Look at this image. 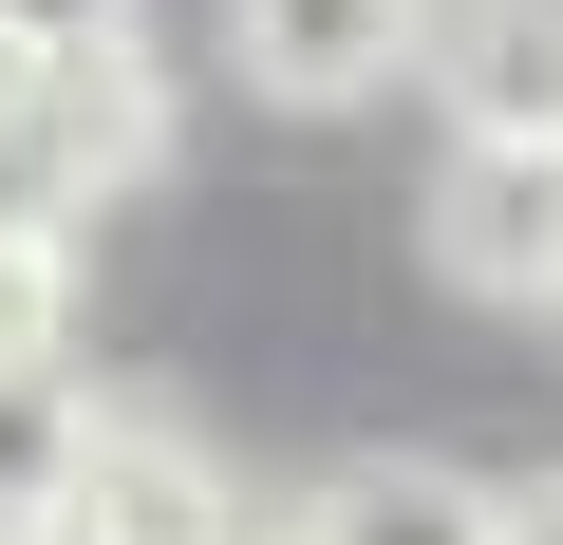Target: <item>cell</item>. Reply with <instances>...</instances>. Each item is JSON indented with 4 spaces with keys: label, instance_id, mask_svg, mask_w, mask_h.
<instances>
[{
    "label": "cell",
    "instance_id": "obj_1",
    "mask_svg": "<svg viewBox=\"0 0 563 545\" xmlns=\"http://www.w3.org/2000/svg\"><path fill=\"white\" fill-rule=\"evenodd\" d=\"M57 545H263V508H244V470L207 451V414L113 395L95 451H76V489H57Z\"/></svg>",
    "mask_w": 563,
    "mask_h": 545
},
{
    "label": "cell",
    "instance_id": "obj_2",
    "mask_svg": "<svg viewBox=\"0 0 563 545\" xmlns=\"http://www.w3.org/2000/svg\"><path fill=\"white\" fill-rule=\"evenodd\" d=\"M413 76H432L451 151H563V0H432Z\"/></svg>",
    "mask_w": 563,
    "mask_h": 545
},
{
    "label": "cell",
    "instance_id": "obj_3",
    "mask_svg": "<svg viewBox=\"0 0 563 545\" xmlns=\"http://www.w3.org/2000/svg\"><path fill=\"white\" fill-rule=\"evenodd\" d=\"M413 226L451 302H563V151H451Z\"/></svg>",
    "mask_w": 563,
    "mask_h": 545
},
{
    "label": "cell",
    "instance_id": "obj_4",
    "mask_svg": "<svg viewBox=\"0 0 563 545\" xmlns=\"http://www.w3.org/2000/svg\"><path fill=\"white\" fill-rule=\"evenodd\" d=\"M413 20H432V0H225V57L282 113H357V95L413 76Z\"/></svg>",
    "mask_w": 563,
    "mask_h": 545
},
{
    "label": "cell",
    "instance_id": "obj_5",
    "mask_svg": "<svg viewBox=\"0 0 563 545\" xmlns=\"http://www.w3.org/2000/svg\"><path fill=\"white\" fill-rule=\"evenodd\" d=\"M282 545H488V470H432V451H339Z\"/></svg>",
    "mask_w": 563,
    "mask_h": 545
},
{
    "label": "cell",
    "instance_id": "obj_6",
    "mask_svg": "<svg viewBox=\"0 0 563 545\" xmlns=\"http://www.w3.org/2000/svg\"><path fill=\"white\" fill-rule=\"evenodd\" d=\"M76 451H95V395H76V358H0V526H57Z\"/></svg>",
    "mask_w": 563,
    "mask_h": 545
},
{
    "label": "cell",
    "instance_id": "obj_7",
    "mask_svg": "<svg viewBox=\"0 0 563 545\" xmlns=\"http://www.w3.org/2000/svg\"><path fill=\"white\" fill-rule=\"evenodd\" d=\"M132 20H151V0H0V39H20L38 76H76V57H113Z\"/></svg>",
    "mask_w": 563,
    "mask_h": 545
},
{
    "label": "cell",
    "instance_id": "obj_8",
    "mask_svg": "<svg viewBox=\"0 0 563 545\" xmlns=\"http://www.w3.org/2000/svg\"><path fill=\"white\" fill-rule=\"evenodd\" d=\"M488 545H563V470L544 489H488Z\"/></svg>",
    "mask_w": 563,
    "mask_h": 545
},
{
    "label": "cell",
    "instance_id": "obj_9",
    "mask_svg": "<svg viewBox=\"0 0 563 545\" xmlns=\"http://www.w3.org/2000/svg\"><path fill=\"white\" fill-rule=\"evenodd\" d=\"M20 113H38V57H20V39H0V151H20Z\"/></svg>",
    "mask_w": 563,
    "mask_h": 545
},
{
    "label": "cell",
    "instance_id": "obj_10",
    "mask_svg": "<svg viewBox=\"0 0 563 545\" xmlns=\"http://www.w3.org/2000/svg\"><path fill=\"white\" fill-rule=\"evenodd\" d=\"M0 545H57V526H0Z\"/></svg>",
    "mask_w": 563,
    "mask_h": 545
}]
</instances>
